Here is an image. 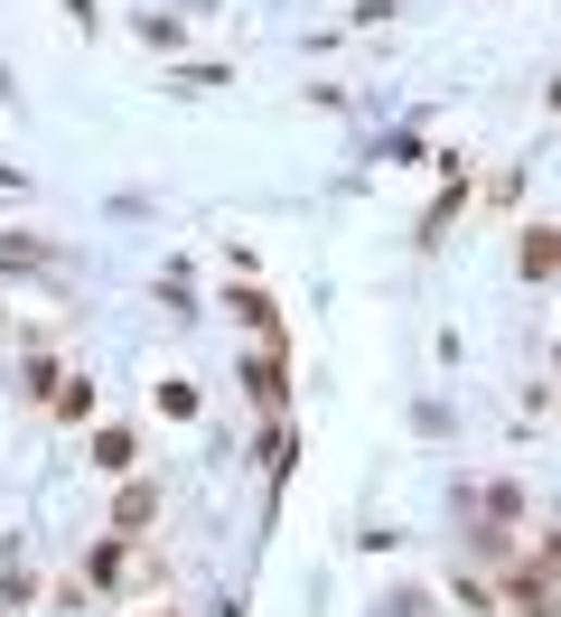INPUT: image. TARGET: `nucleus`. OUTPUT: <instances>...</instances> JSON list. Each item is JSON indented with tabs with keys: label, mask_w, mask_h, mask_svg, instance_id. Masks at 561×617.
I'll return each instance as SVG.
<instances>
[{
	"label": "nucleus",
	"mask_w": 561,
	"mask_h": 617,
	"mask_svg": "<svg viewBox=\"0 0 561 617\" xmlns=\"http://www.w3.org/2000/svg\"><path fill=\"white\" fill-rule=\"evenodd\" d=\"M150 515H160V496H150V486H122V515H113V525H122V533H140Z\"/></svg>",
	"instance_id": "obj_3"
},
{
	"label": "nucleus",
	"mask_w": 561,
	"mask_h": 617,
	"mask_svg": "<svg viewBox=\"0 0 561 617\" xmlns=\"http://www.w3.org/2000/svg\"><path fill=\"white\" fill-rule=\"evenodd\" d=\"M524 272H561V234H552V225L524 234Z\"/></svg>",
	"instance_id": "obj_2"
},
{
	"label": "nucleus",
	"mask_w": 561,
	"mask_h": 617,
	"mask_svg": "<svg viewBox=\"0 0 561 617\" xmlns=\"http://www.w3.org/2000/svg\"><path fill=\"white\" fill-rule=\"evenodd\" d=\"M85 571H94V590H132V580H150V552L140 543H103Z\"/></svg>",
	"instance_id": "obj_1"
}]
</instances>
